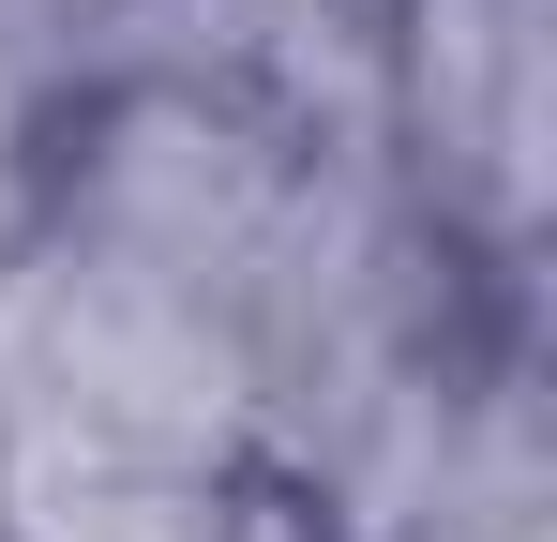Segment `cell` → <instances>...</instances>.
<instances>
[{
    "label": "cell",
    "mask_w": 557,
    "mask_h": 542,
    "mask_svg": "<svg viewBox=\"0 0 557 542\" xmlns=\"http://www.w3.org/2000/svg\"><path fill=\"white\" fill-rule=\"evenodd\" d=\"M0 513L15 542H211V467L196 438H151V422L30 407L0 452Z\"/></svg>",
    "instance_id": "1"
}]
</instances>
